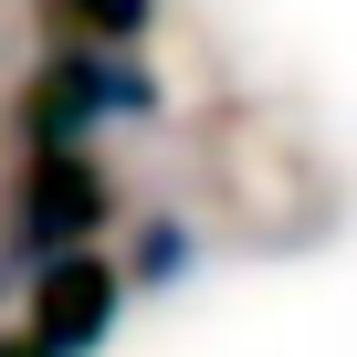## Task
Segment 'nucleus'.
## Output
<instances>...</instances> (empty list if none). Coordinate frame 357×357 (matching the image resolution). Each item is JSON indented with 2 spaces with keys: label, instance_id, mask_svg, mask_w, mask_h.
I'll use <instances>...</instances> for the list:
<instances>
[{
  "label": "nucleus",
  "instance_id": "nucleus-6",
  "mask_svg": "<svg viewBox=\"0 0 357 357\" xmlns=\"http://www.w3.org/2000/svg\"><path fill=\"white\" fill-rule=\"evenodd\" d=\"M0 357H43V347H32V336H22V326H0Z\"/></svg>",
  "mask_w": 357,
  "mask_h": 357
},
{
  "label": "nucleus",
  "instance_id": "nucleus-3",
  "mask_svg": "<svg viewBox=\"0 0 357 357\" xmlns=\"http://www.w3.org/2000/svg\"><path fill=\"white\" fill-rule=\"evenodd\" d=\"M116 315H126V273H116L105 252H63V263L32 273L22 336H32L43 357H95V347L116 336Z\"/></svg>",
  "mask_w": 357,
  "mask_h": 357
},
{
  "label": "nucleus",
  "instance_id": "nucleus-1",
  "mask_svg": "<svg viewBox=\"0 0 357 357\" xmlns=\"http://www.w3.org/2000/svg\"><path fill=\"white\" fill-rule=\"evenodd\" d=\"M168 95L137 53H53L22 95V137L32 147H84L95 126H147Z\"/></svg>",
  "mask_w": 357,
  "mask_h": 357
},
{
  "label": "nucleus",
  "instance_id": "nucleus-2",
  "mask_svg": "<svg viewBox=\"0 0 357 357\" xmlns=\"http://www.w3.org/2000/svg\"><path fill=\"white\" fill-rule=\"evenodd\" d=\"M116 221V190H105V168L84 147H32L22 178H11V263H63V252H95V231Z\"/></svg>",
  "mask_w": 357,
  "mask_h": 357
},
{
  "label": "nucleus",
  "instance_id": "nucleus-5",
  "mask_svg": "<svg viewBox=\"0 0 357 357\" xmlns=\"http://www.w3.org/2000/svg\"><path fill=\"white\" fill-rule=\"evenodd\" d=\"M200 263V231L178 221V211H147L137 221V263H126V294H168L178 273Z\"/></svg>",
  "mask_w": 357,
  "mask_h": 357
},
{
  "label": "nucleus",
  "instance_id": "nucleus-4",
  "mask_svg": "<svg viewBox=\"0 0 357 357\" xmlns=\"http://www.w3.org/2000/svg\"><path fill=\"white\" fill-rule=\"evenodd\" d=\"M63 53H137L158 32V0H43Z\"/></svg>",
  "mask_w": 357,
  "mask_h": 357
}]
</instances>
